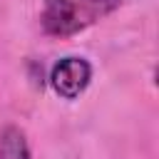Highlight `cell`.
<instances>
[{
  "label": "cell",
  "mask_w": 159,
  "mask_h": 159,
  "mask_svg": "<svg viewBox=\"0 0 159 159\" xmlns=\"http://www.w3.org/2000/svg\"><path fill=\"white\" fill-rule=\"evenodd\" d=\"M92 20L94 12L87 5H80L77 0H45L40 12L42 30L52 37H72L84 30Z\"/></svg>",
  "instance_id": "obj_1"
},
{
  "label": "cell",
  "mask_w": 159,
  "mask_h": 159,
  "mask_svg": "<svg viewBox=\"0 0 159 159\" xmlns=\"http://www.w3.org/2000/svg\"><path fill=\"white\" fill-rule=\"evenodd\" d=\"M92 82V65L84 57L70 55L50 70V84L62 99H77Z\"/></svg>",
  "instance_id": "obj_2"
},
{
  "label": "cell",
  "mask_w": 159,
  "mask_h": 159,
  "mask_svg": "<svg viewBox=\"0 0 159 159\" xmlns=\"http://www.w3.org/2000/svg\"><path fill=\"white\" fill-rule=\"evenodd\" d=\"M0 159H32L27 137L20 127L7 124L0 132Z\"/></svg>",
  "instance_id": "obj_3"
},
{
  "label": "cell",
  "mask_w": 159,
  "mask_h": 159,
  "mask_svg": "<svg viewBox=\"0 0 159 159\" xmlns=\"http://www.w3.org/2000/svg\"><path fill=\"white\" fill-rule=\"evenodd\" d=\"M84 5H87L94 15H97V12L102 15V12H112V10L119 5V0H84Z\"/></svg>",
  "instance_id": "obj_4"
}]
</instances>
